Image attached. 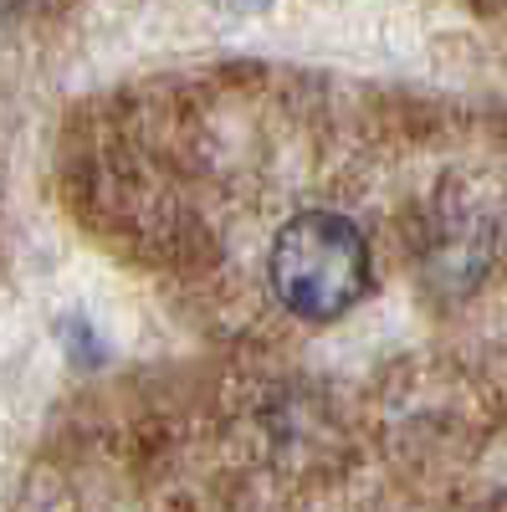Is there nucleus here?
<instances>
[{"label":"nucleus","instance_id":"1","mask_svg":"<svg viewBox=\"0 0 507 512\" xmlns=\"http://www.w3.org/2000/svg\"><path fill=\"white\" fill-rule=\"evenodd\" d=\"M272 287L298 318L333 323L369 292V246L354 221L303 210L272 241Z\"/></svg>","mask_w":507,"mask_h":512},{"label":"nucleus","instance_id":"2","mask_svg":"<svg viewBox=\"0 0 507 512\" xmlns=\"http://www.w3.org/2000/svg\"><path fill=\"white\" fill-rule=\"evenodd\" d=\"M216 6H226V11H262L267 0H216Z\"/></svg>","mask_w":507,"mask_h":512}]
</instances>
